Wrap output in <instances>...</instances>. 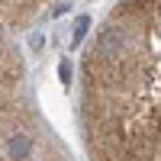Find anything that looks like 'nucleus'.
Here are the masks:
<instances>
[{
	"label": "nucleus",
	"mask_w": 161,
	"mask_h": 161,
	"mask_svg": "<svg viewBox=\"0 0 161 161\" xmlns=\"http://www.w3.org/2000/svg\"><path fill=\"white\" fill-rule=\"evenodd\" d=\"M0 161H77L42 113L10 36H0Z\"/></svg>",
	"instance_id": "nucleus-2"
},
{
	"label": "nucleus",
	"mask_w": 161,
	"mask_h": 161,
	"mask_svg": "<svg viewBox=\"0 0 161 161\" xmlns=\"http://www.w3.org/2000/svg\"><path fill=\"white\" fill-rule=\"evenodd\" d=\"M87 161H161V0H116L77 68Z\"/></svg>",
	"instance_id": "nucleus-1"
},
{
	"label": "nucleus",
	"mask_w": 161,
	"mask_h": 161,
	"mask_svg": "<svg viewBox=\"0 0 161 161\" xmlns=\"http://www.w3.org/2000/svg\"><path fill=\"white\" fill-rule=\"evenodd\" d=\"M55 7L58 0H0V36L13 39L26 29H32Z\"/></svg>",
	"instance_id": "nucleus-3"
}]
</instances>
